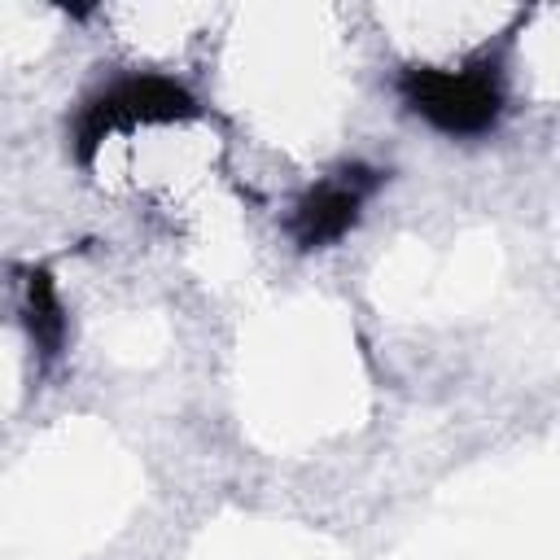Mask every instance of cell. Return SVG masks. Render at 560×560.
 <instances>
[{
    "label": "cell",
    "mask_w": 560,
    "mask_h": 560,
    "mask_svg": "<svg viewBox=\"0 0 560 560\" xmlns=\"http://www.w3.org/2000/svg\"><path fill=\"white\" fill-rule=\"evenodd\" d=\"M22 328H26V341L35 346L39 354V368H52L66 350V337H70V315H66V302L57 293V280L48 267H26L22 271Z\"/></svg>",
    "instance_id": "4"
},
{
    "label": "cell",
    "mask_w": 560,
    "mask_h": 560,
    "mask_svg": "<svg viewBox=\"0 0 560 560\" xmlns=\"http://www.w3.org/2000/svg\"><path fill=\"white\" fill-rule=\"evenodd\" d=\"M385 184L381 166L368 162H341L328 175H319L315 184H306L298 192V201L289 206V241L298 254H315L337 245L341 236H350L363 219V206L372 201V192Z\"/></svg>",
    "instance_id": "3"
},
{
    "label": "cell",
    "mask_w": 560,
    "mask_h": 560,
    "mask_svg": "<svg viewBox=\"0 0 560 560\" xmlns=\"http://www.w3.org/2000/svg\"><path fill=\"white\" fill-rule=\"evenodd\" d=\"M508 44L512 31H503L494 44H481L455 66H398L394 92L402 109L451 140L490 136L508 114Z\"/></svg>",
    "instance_id": "1"
},
{
    "label": "cell",
    "mask_w": 560,
    "mask_h": 560,
    "mask_svg": "<svg viewBox=\"0 0 560 560\" xmlns=\"http://www.w3.org/2000/svg\"><path fill=\"white\" fill-rule=\"evenodd\" d=\"M192 118H201V101L179 79L162 70H122L79 96L66 122V136H70L66 144H70V158L83 171H92L109 136L136 131V127H162V122H192Z\"/></svg>",
    "instance_id": "2"
}]
</instances>
